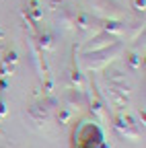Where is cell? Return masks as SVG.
<instances>
[{
  "label": "cell",
  "instance_id": "3957f363",
  "mask_svg": "<svg viewBox=\"0 0 146 148\" xmlns=\"http://www.w3.org/2000/svg\"><path fill=\"white\" fill-rule=\"evenodd\" d=\"M113 43H115V37H113V35H109V33H105V31H101L99 35H95L93 39L86 43L84 53H95V51H101V49H105V47H109V45H113Z\"/></svg>",
  "mask_w": 146,
  "mask_h": 148
},
{
  "label": "cell",
  "instance_id": "7c38bea8",
  "mask_svg": "<svg viewBox=\"0 0 146 148\" xmlns=\"http://www.w3.org/2000/svg\"><path fill=\"white\" fill-rule=\"evenodd\" d=\"M60 25H64L66 29H68L70 25H74V14L68 12V10H62V14H60Z\"/></svg>",
  "mask_w": 146,
  "mask_h": 148
},
{
  "label": "cell",
  "instance_id": "4fadbf2b",
  "mask_svg": "<svg viewBox=\"0 0 146 148\" xmlns=\"http://www.w3.org/2000/svg\"><path fill=\"white\" fill-rule=\"evenodd\" d=\"M16 62H19V53H16L14 49H10V51H6V53H4V64L16 66Z\"/></svg>",
  "mask_w": 146,
  "mask_h": 148
},
{
  "label": "cell",
  "instance_id": "8992f818",
  "mask_svg": "<svg viewBox=\"0 0 146 148\" xmlns=\"http://www.w3.org/2000/svg\"><path fill=\"white\" fill-rule=\"evenodd\" d=\"M103 31L109 33V35H123L125 33V25L119 23V21H113V18H107V21L103 23Z\"/></svg>",
  "mask_w": 146,
  "mask_h": 148
},
{
  "label": "cell",
  "instance_id": "ac0fdd59",
  "mask_svg": "<svg viewBox=\"0 0 146 148\" xmlns=\"http://www.w3.org/2000/svg\"><path fill=\"white\" fill-rule=\"evenodd\" d=\"M51 88H53V82L47 80V82H45V95H51Z\"/></svg>",
  "mask_w": 146,
  "mask_h": 148
},
{
  "label": "cell",
  "instance_id": "6da1fadb",
  "mask_svg": "<svg viewBox=\"0 0 146 148\" xmlns=\"http://www.w3.org/2000/svg\"><path fill=\"white\" fill-rule=\"evenodd\" d=\"M72 148H111V144L105 142L99 123L82 119L72 132Z\"/></svg>",
  "mask_w": 146,
  "mask_h": 148
},
{
  "label": "cell",
  "instance_id": "ffe728a7",
  "mask_svg": "<svg viewBox=\"0 0 146 148\" xmlns=\"http://www.w3.org/2000/svg\"><path fill=\"white\" fill-rule=\"evenodd\" d=\"M51 2H56V4H58V2H64V0H51Z\"/></svg>",
  "mask_w": 146,
  "mask_h": 148
},
{
  "label": "cell",
  "instance_id": "2e32d148",
  "mask_svg": "<svg viewBox=\"0 0 146 148\" xmlns=\"http://www.w3.org/2000/svg\"><path fill=\"white\" fill-rule=\"evenodd\" d=\"M8 115V109H6V103L2 101V99H0V119H4Z\"/></svg>",
  "mask_w": 146,
  "mask_h": 148
},
{
  "label": "cell",
  "instance_id": "d6986e66",
  "mask_svg": "<svg viewBox=\"0 0 146 148\" xmlns=\"http://www.w3.org/2000/svg\"><path fill=\"white\" fill-rule=\"evenodd\" d=\"M4 37H6V33H4V29H2V27H0V43L4 41Z\"/></svg>",
  "mask_w": 146,
  "mask_h": 148
},
{
  "label": "cell",
  "instance_id": "44dd1931",
  "mask_svg": "<svg viewBox=\"0 0 146 148\" xmlns=\"http://www.w3.org/2000/svg\"><path fill=\"white\" fill-rule=\"evenodd\" d=\"M31 2H37V0H31Z\"/></svg>",
  "mask_w": 146,
  "mask_h": 148
},
{
  "label": "cell",
  "instance_id": "e0dca14e",
  "mask_svg": "<svg viewBox=\"0 0 146 148\" xmlns=\"http://www.w3.org/2000/svg\"><path fill=\"white\" fill-rule=\"evenodd\" d=\"M134 8L140 10V12H144V8H146V0H134Z\"/></svg>",
  "mask_w": 146,
  "mask_h": 148
},
{
  "label": "cell",
  "instance_id": "8fae6325",
  "mask_svg": "<svg viewBox=\"0 0 146 148\" xmlns=\"http://www.w3.org/2000/svg\"><path fill=\"white\" fill-rule=\"evenodd\" d=\"M125 64L130 66L132 70H138V68L142 66V58H140L138 53H134V51H132V53H127V56H125Z\"/></svg>",
  "mask_w": 146,
  "mask_h": 148
},
{
  "label": "cell",
  "instance_id": "277c9868",
  "mask_svg": "<svg viewBox=\"0 0 146 148\" xmlns=\"http://www.w3.org/2000/svg\"><path fill=\"white\" fill-rule=\"evenodd\" d=\"M51 105H56V101H53V99H49V101L43 103V105H33V107H29V117L35 119L37 123L45 121V119L49 117V109H51Z\"/></svg>",
  "mask_w": 146,
  "mask_h": 148
},
{
  "label": "cell",
  "instance_id": "9a60e30c",
  "mask_svg": "<svg viewBox=\"0 0 146 148\" xmlns=\"http://www.w3.org/2000/svg\"><path fill=\"white\" fill-rule=\"evenodd\" d=\"M0 72H2L0 76H10V74L14 72V66H10V64H4V62H2V66H0Z\"/></svg>",
  "mask_w": 146,
  "mask_h": 148
},
{
  "label": "cell",
  "instance_id": "5b68a950",
  "mask_svg": "<svg viewBox=\"0 0 146 148\" xmlns=\"http://www.w3.org/2000/svg\"><path fill=\"white\" fill-rule=\"evenodd\" d=\"M93 2V6L95 8H99L101 12H105V14H109V18H113V16H117V4L113 2V0H90Z\"/></svg>",
  "mask_w": 146,
  "mask_h": 148
},
{
  "label": "cell",
  "instance_id": "30bf717a",
  "mask_svg": "<svg viewBox=\"0 0 146 148\" xmlns=\"http://www.w3.org/2000/svg\"><path fill=\"white\" fill-rule=\"evenodd\" d=\"M72 117H74V111H72L70 107H62L60 113H58V123L60 125H66V123H70Z\"/></svg>",
  "mask_w": 146,
  "mask_h": 148
},
{
  "label": "cell",
  "instance_id": "ba28073f",
  "mask_svg": "<svg viewBox=\"0 0 146 148\" xmlns=\"http://www.w3.org/2000/svg\"><path fill=\"white\" fill-rule=\"evenodd\" d=\"M90 23H93V18H90L86 12H78V14H74V27H76V29L86 31V29L90 27Z\"/></svg>",
  "mask_w": 146,
  "mask_h": 148
},
{
  "label": "cell",
  "instance_id": "9c48e42d",
  "mask_svg": "<svg viewBox=\"0 0 146 148\" xmlns=\"http://www.w3.org/2000/svg\"><path fill=\"white\" fill-rule=\"evenodd\" d=\"M27 18L31 23H39L41 18H43V10L37 2H31V8H27Z\"/></svg>",
  "mask_w": 146,
  "mask_h": 148
},
{
  "label": "cell",
  "instance_id": "52a82bcc",
  "mask_svg": "<svg viewBox=\"0 0 146 148\" xmlns=\"http://www.w3.org/2000/svg\"><path fill=\"white\" fill-rule=\"evenodd\" d=\"M90 113L99 121H107V111H105V105L101 101H90Z\"/></svg>",
  "mask_w": 146,
  "mask_h": 148
},
{
  "label": "cell",
  "instance_id": "5bb4252c",
  "mask_svg": "<svg viewBox=\"0 0 146 148\" xmlns=\"http://www.w3.org/2000/svg\"><path fill=\"white\" fill-rule=\"evenodd\" d=\"M39 45H41V51H47L53 47V41H51V35H41L39 39Z\"/></svg>",
  "mask_w": 146,
  "mask_h": 148
},
{
  "label": "cell",
  "instance_id": "7a4b0ae2",
  "mask_svg": "<svg viewBox=\"0 0 146 148\" xmlns=\"http://www.w3.org/2000/svg\"><path fill=\"white\" fill-rule=\"evenodd\" d=\"M115 130L121 138H127V140H138L140 138V123H136L130 115H119L115 119Z\"/></svg>",
  "mask_w": 146,
  "mask_h": 148
}]
</instances>
